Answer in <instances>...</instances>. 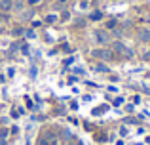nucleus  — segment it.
Listing matches in <instances>:
<instances>
[{"label":"nucleus","mask_w":150,"mask_h":145,"mask_svg":"<svg viewBox=\"0 0 150 145\" xmlns=\"http://www.w3.org/2000/svg\"><path fill=\"white\" fill-rule=\"evenodd\" d=\"M91 56H93V57H99V59H105V61L112 59V52H110V50H105V48H101V50H93Z\"/></svg>","instance_id":"obj_1"},{"label":"nucleus","mask_w":150,"mask_h":145,"mask_svg":"<svg viewBox=\"0 0 150 145\" xmlns=\"http://www.w3.org/2000/svg\"><path fill=\"white\" fill-rule=\"evenodd\" d=\"M95 40L99 42V44H108L110 34L106 33V31H95Z\"/></svg>","instance_id":"obj_2"},{"label":"nucleus","mask_w":150,"mask_h":145,"mask_svg":"<svg viewBox=\"0 0 150 145\" xmlns=\"http://www.w3.org/2000/svg\"><path fill=\"white\" fill-rule=\"evenodd\" d=\"M11 10H13V0H0V11L8 14Z\"/></svg>","instance_id":"obj_3"},{"label":"nucleus","mask_w":150,"mask_h":145,"mask_svg":"<svg viewBox=\"0 0 150 145\" xmlns=\"http://www.w3.org/2000/svg\"><path fill=\"white\" fill-rule=\"evenodd\" d=\"M114 48H116V50H118L120 54H124L125 57H131V56H133V52H131V50H129V48H125L124 44H120V42H118V44L114 46Z\"/></svg>","instance_id":"obj_4"},{"label":"nucleus","mask_w":150,"mask_h":145,"mask_svg":"<svg viewBox=\"0 0 150 145\" xmlns=\"http://www.w3.org/2000/svg\"><path fill=\"white\" fill-rule=\"evenodd\" d=\"M139 38L143 42H150V29H139Z\"/></svg>","instance_id":"obj_5"},{"label":"nucleus","mask_w":150,"mask_h":145,"mask_svg":"<svg viewBox=\"0 0 150 145\" xmlns=\"http://www.w3.org/2000/svg\"><path fill=\"white\" fill-rule=\"evenodd\" d=\"M46 23H55L57 21V15H53V14H50V15H46V19H44Z\"/></svg>","instance_id":"obj_6"},{"label":"nucleus","mask_w":150,"mask_h":145,"mask_svg":"<svg viewBox=\"0 0 150 145\" xmlns=\"http://www.w3.org/2000/svg\"><path fill=\"white\" fill-rule=\"evenodd\" d=\"M97 71L99 73H108V67H106V65H97Z\"/></svg>","instance_id":"obj_7"},{"label":"nucleus","mask_w":150,"mask_h":145,"mask_svg":"<svg viewBox=\"0 0 150 145\" xmlns=\"http://www.w3.org/2000/svg\"><path fill=\"white\" fill-rule=\"evenodd\" d=\"M61 19H63V21H69V19H70V14H69V11H63V14H61Z\"/></svg>","instance_id":"obj_8"},{"label":"nucleus","mask_w":150,"mask_h":145,"mask_svg":"<svg viewBox=\"0 0 150 145\" xmlns=\"http://www.w3.org/2000/svg\"><path fill=\"white\" fill-rule=\"evenodd\" d=\"M91 19H93V21L101 19V11H93V14H91Z\"/></svg>","instance_id":"obj_9"},{"label":"nucleus","mask_w":150,"mask_h":145,"mask_svg":"<svg viewBox=\"0 0 150 145\" xmlns=\"http://www.w3.org/2000/svg\"><path fill=\"white\" fill-rule=\"evenodd\" d=\"M6 138H8V130L2 128V130H0V139H6Z\"/></svg>","instance_id":"obj_10"},{"label":"nucleus","mask_w":150,"mask_h":145,"mask_svg":"<svg viewBox=\"0 0 150 145\" xmlns=\"http://www.w3.org/2000/svg\"><path fill=\"white\" fill-rule=\"evenodd\" d=\"M19 34H23V29H19V27L13 29V36H19Z\"/></svg>","instance_id":"obj_11"},{"label":"nucleus","mask_w":150,"mask_h":145,"mask_svg":"<svg viewBox=\"0 0 150 145\" xmlns=\"http://www.w3.org/2000/svg\"><path fill=\"white\" fill-rule=\"evenodd\" d=\"M106 27H108V29H114V27H116V21H114V19H112V21H108V23H106Z\"/></svg>","instance_id":"obj_12"},{"label":"nucleus","mask_w":150,"mask_h":145,"mask_svg":"<svg viewBox=\"0 0 150 145\" xmlns=\"http://www.w3.org/2000/svg\"><path fill=\"white\" fill-rule=\"evenodd\" d=\"M36 2H40V0H29V4H36Z\"/></svg>","instance_id":"obj_13"},{"label":"nucleus","mask_w":150,"mask_h":145,"mask_svg":"<svg viewBox=\"0 0 150 145\" xmlns=\"http://www.w3.org/2000/svg\"><path fill=\"white\" fill-rule=\"evenodd\" d=\"M0 145H6V139H0Z\"/></svg>","instance_id":"obj_14"}]
</instances>
